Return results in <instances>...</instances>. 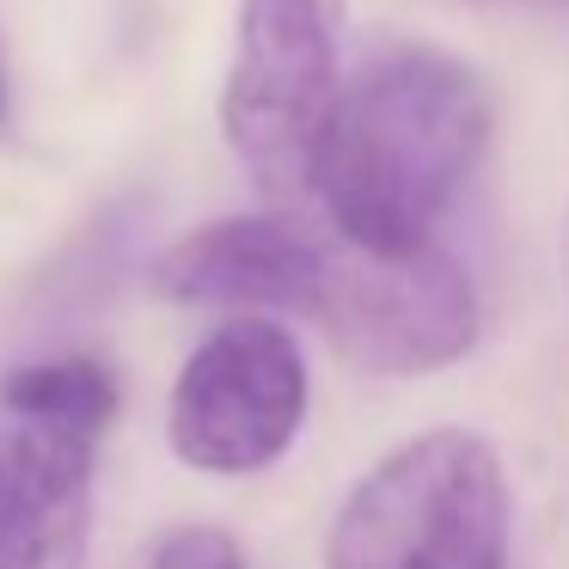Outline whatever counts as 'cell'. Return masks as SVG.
<instances>
[{
    "mask_svg": "<svg viewBox=\"0 0 569 569\" xmlns=\"http://www.w3.org/2000/svg\"><path fill=\"white\" fill-rule=\"evenodd\" d=\"M490 129L496 111L478 68L435 43H373L331 99L307 197L337 239L373 258H405L435 246Z\"/></svg>",
    "mask_w": 569,
    "mask_h": 569,
    "instance_id": "cell-1",
    "label": "cell"
},
{
    "mask_svg": "<svg viewBox=\"0 0 569 569\" xmlns=\"http://www.w3.org/2000/svg\"><path fill=\"white\" fill-rule=\"evenodd\" d=\"M515 496L483 435L429 429L386 453L337 508L325 569H508Z\"/></svg>",
    "mask_w": 569,
    "mask_h": 569,
    "instance_id": "cell-2",
    "label": "cell"
},
{
    "mask_svg": "<svg viewBox=\"0 0 569 569\" xmlns=\"http://www.w3.org/2000/svg\"><path fill=\"white\" fill-rule=\"evenodd\" d=\"M343 0H239V38L221 87L233 160L270 202L312 190V153L343 87Z\"/></svg>",
    "mask_w": 569,
    "mask_h": 569,
    "instance_id": "cell-3",
    "label": "cell"
},
{
    "mask_svg": "<svg viewBox=\"0 0 569 569\" xmlns=\"http://www.w3.org/2000/svg\"><path fill=\"white\" fill-rule=\"evenodd\" d=\"M307 319L368 373H435L478 343V288L441 246L373 258L325 227Z\"/></svg>",
    "mask_w": 569,
    "mask_h": 569,
    "instance_id": "cell-4",
    "label": "cell"
},
{
    "mask_svg": "<svg viewBox=\"0 0 569 569\" xmlns=\"http://www.w3.org/2000/svg\"><path fill=\"white\" fill-rule=\"evenodd\" d=\"M307 422V356L276 319L209 331L178 368L166 435L172 453L214 478H251L295 447Z\"/></svg>",
    "mask_w": 569,
    "mask_h": 569,
    "instance_id": "cell-5",
    "label": "cell"
},
{
    "mask_svg": "<svg viewBox=\"0 0 569 569\" xmlns=\"http://www.w3.org/2000/svg\"><path fill=\"white\" fill-rule=\"evenodd\" d=\"M325 233L288 214H233L184 233L160 263L153 288L178 307H239V312H300L319 282Z\"/></svg>",
    "mask_w": 569,
    "mask_h": 569,
    "instance_id": "cell-6",
    "label": "cell"
},
{
    "mask_svg": "<svg viewBox=\"0 0 569 569\" xmlns=\"http://www.w3.org/2000/svg\"><path fill=\"white\" fill-rule=\"evenodd\" d=\"M0 410L31 422H56V429H87L104 435L117 417V373L99 356H56L31 361L0 380Z\"/></svg>",
    "mask_w": 569,
    "mask_h": 569,
    "instance_id": "cell-7",
    "label": "cell"
},
{
    "mask_svg": "<svg viewBox=\"0 0 569 569\" xmlns=\"http://www.w3.org/2000/svg\"><path fill=\"white\" fill-rule=\"evenodd\" d=\"M92 532V478L31 490L0 515V569H80Z\"/></svg>",
    "mask_w": 569,
    "mask_h": 569,
    "instance_id": "cell-8",
    "label": "cell"
},
{
    "mask_svg": "<svg viewBox=\"0 0 569 569\" xmlns=\"http://www.w3.org/2000/svg\"><path fill=\"white\" fill-rule=\"evenodd\" d=\"M141 569H246V551L221 527H172Z\"/></svg>",
    "mask_w": 569,
    "mask_h": 569,
    "instance_id": "cell-9",
    "label": "cell"
},
{
    "mask_svg": "<svg viewBox=\"0 0 569 569\" xmlns=\"http://www.w3.org/2000/svg\"><path fill=\"white\" fill-rule=\"evenodd\" d=\"M496 7H569V0H496Z\"/></svg>",
    "mask_w": 569,
    "mask_h": 569,
    "instance_id": "cell-10",
    "label": "cell"
},
{
    "mask_svg": "<svg viewBox=\"0 0 569 569\" xmlns=\"http://www.w3.org/2000/svg\"><path fill=\"white\" fill-rule=\"evenodd\" d=\"M0 123H7V74H0Z\"/></svg>",
    "mask_w": 569,
    "mask_h": 569,
    "instance_id": "cell-11",
    "label": "cell"
},
{
    "mask_svg": "<svg viewBox=\"0 0 569 569\" xmlns=\"http://www.w3.org/2000/svg\"><path fill=\"white\" fill-rule=\"evenodd\" d=\"M563 263H569V233H563Z\"/></svg>",
    "mask_w": 569,
    "mask_h": 569,
    "instance_id": "cell-12",
    "label": "cell"
}]
</instances>
